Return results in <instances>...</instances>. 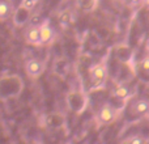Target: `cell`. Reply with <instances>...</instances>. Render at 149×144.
<instances>
[{"label":"cell","mask_w":149,"mask_h":144,"mask_svg":"<svg viewBox=\"0 0 149 144\" xmlns=\"http://www.w3.org/2000/svg\"><path fill=\"white\" fill-rule=\"evenodd\" d=\"M109 76L107 70V63L106 60H101V62L95 63L92 68L89 70V85H90V92H95V90L102 89L106 85Z\"/></svg>","instance_id":"obj_1"},{"label":"cell","mask_w":149,"mask_h":144,"mask_svg":"<svg viewBox=\"0 0 149 144\" xmlns=\"http://www.w3.org/2000/svg\"><path fill=\"white\" fill-rule=\"evenodd\" d=\"M120 110L122 109H118L116 106L111 105V103H103L97 110V113H95V115H94V119L98 126L110 124L118 119L119 114H120Z\"/></svg>","instance_id":"obj_2"},{"label":"cell","mask_w":149,"mask_h":144,"mask_svg":"<svg viewBox=\"0 0 149 144\" xmlns=\"http://www.w3.org/2000/svg\"><path fill=\"white\" fill-rule=\"evenodd\" d=\"M46 70V63L39 58H30L25 62V72L30 79H38Z\"/></svg>","instance_id":"obj_3"},{"label":"cell","mask_w":149,"mask_h":144,"mask_svg":"<svg viewBox=\"0 0 149 144\" xmlns=\"http://www.w3.org/2000/svg\"><path fill=\"white\" fill-rule=\"evenodd\" d=\"M39 34H41L42 46H49V45H51L55 39V36H56V33H55L54 28L51 26L49 20H45L43 22H41V25H39Z\"/></svg>","instance_id":"obj_4"},{"label":"cell","mask_w":149,"mask_h":144,"mask_svg":"<svg viewBox=\"0 0 149 144\" xmlns=\"http://www.w3.org/2000/svg\"><path fill=\"white\" fill-rule=\"evenodd\" d=\"M25 42L30 46H42L41 43V34H39V25H30L26 28L24 33Z\"/></svg>","instance_id":"obj_5"},{"label":"cell","mask_w":149,"mask_h":144,"mask_svg":"<svg viewBox=\"0 0 149 144\" xmlns=\"http://www.w3.org/2000/svg\"><path fill=\"white\" fill-rule=\"evenodd\" d=\"M131 110L135 115L144 117L149 114V100L148 98H139L135 102H132Z\"/></svg>","instance_id":"obj_6"},{"label":"cell","mask_w":149,"mask_h":144,"mask_svg":"<svg viewBox=\"0 0 149 144\" xmlns=\"http://www.w3.org/2000/svg\"><path fill=\"white\" fill-rule=\"evenodd\" d=\"M13 15V4L10 0H0V21H5Z\"/></svg>","instance_id":"obj_7"},{"label":"cell","mask_w":149,"mask_h":144,"mask_svg":"<svg viewBox=\"0 0 149 144\" xmlns=\"http://www.w3.org/2000/svg\"><path fill=\"white\" fill-rule=\"evenodd\" d=\"M111 96L115 97V98H118V100L126 101L127 98L131 96V90H130V88L127 87V85L120 84V85H116V87L114 88V90L111 92Z\"/></svg>","instance_id":"obj_8"},{"label":"cell","mask_w":149,"mask_h":144,"mask_svg":"<svg viewBox=\"0 0 149 144\" xmlns=\"http://www.w3.org/2000/svg\"><path fill=\"white\" fill-rule=\"evenodd\" d=\"M38 1L39 0H21V7L22 8H25V9H28V10H33L34 8L37 7V4H38Z\"/></svg>","instance_id":"obj_9"},{"label":"cell","mask_w":149,"mask_h":144,"mask_svg":"<svg viewBox=\"0 0 149 144\" xmlns=\"http://www.w3.org/2000/svg\"><path fill=\"white\" fill-rule=\"evenodd\" d=\"M126 144H145V139L141 135H135V136L130 138L126 142Z\"/></svg>","instance_id":"obj_10"},{"label":"cell","mask_w":149,"mask_h":144,"mask_svg":"<svg viewBox=\"0 0 149 144\" xmlns=\"http://www.w3.org/2000/svg\"><path fill=\"white\" fill-rule=\"evenodd\" d=\"M140 67H141V70H143V71L149 72V57L144 58V59L141 60V63H140Z\"/></svg>","instance_id":"obj_11"},{"label":"cell","mask_w":149,"mask_h":144,"mask_svg":"<svg viewBox=\"0 0 149 144\" xmlns=\"http://www.w3.org/2000/svg\"><path fill=\"white\" fill-rule=\"evenodd\" d=\"M128 3H130V5L131 7H139L140 4H143L144 3V0H128Z\"/></svg>","instance_id":"obj_12"},{"label":"cell","mask_w":149,"mask_h":144,"mask_svg":"<svg viewBox=\"0 0 149 144\" xmlns=\"http://www.w3.org/2000/svg\"><path fill=\"white\" fill-rule=\"evenodd\" d=\"M143 4H144L145 7H147L148 9H149V0H144V3H143Z\"/></svg>","instance_id":"obj_13"},{"label":"cell","mask_w":149,"mask_h":144,"mask_svg":"<svg viewBox=\"0 0 149 144\" xmlns=\"http://www.w3.org/2000/svg\"><path fill=\"white\" fill-rule=\"evenodd\" d=\"M147 49L149 50V39H148V43H147Z\"/></svg>","instance_id":"obj_14"}]
</instances>
